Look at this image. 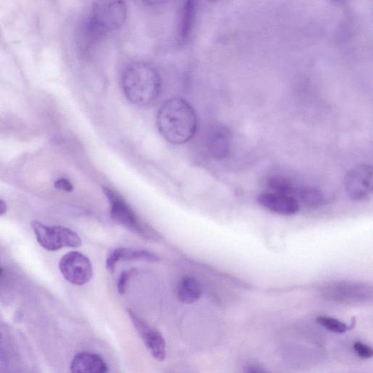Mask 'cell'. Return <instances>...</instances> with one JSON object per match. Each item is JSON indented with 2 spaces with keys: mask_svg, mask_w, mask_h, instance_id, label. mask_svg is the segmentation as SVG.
<instances>
[{
  "mask_svg": "<svg viewBox=\"0 0 373 373\" xmlns=\"http://www.w3.org/2000/svg\"><path fill=\"white\" fill-rule=\"evenodd\" d=\"M156 124L164 138L177 145L190 141L198 125L193 106L181 98H172L163 104L157 112Z\"/></svg>",
  "mask_w": 373,
  "mask_h": 373,
  "instance_id": "1",
  "label": "cell"
},
{
  "mask_svg": "<svg viewBox=\"0 0 373 373\" xmlns=\"http://www.w3.org/2000/svg\"><path fill=\"white\" fill-rule=\"evenodd\" d=\"M122 83L126 98L140 106L152 104L162 90L161 77L152 65L145 62L128 65L122 75Z\"/></svg>",
  "mask_w": 373,
  "mask_h": 373,
  "instance_id": "2",
  "label": "cell"
},
{
  "mask_svg": "<svg viewBox=\"0 0 373 373\" xmlns=\"http://www.w3.org/2000/svg\"><path fill=\"white\" fill-rule=\"evenodd\" d=\"M126 17L124 0H96L92 8L90 26L95 34L112 32L122 28Z\"/></svg>",
  "mask_w": 373,
  "mask_h": 373,
  "instance_id": "3",
  "label": "cell"
},
{
  "mask_svg": "<svg viewBox=\"0 0 373 373\" xmlns=\"http://www.w3.org/2000/svg\"><path fill=\"white\" fill-rule=\"evenodd\" d=\"M326 300L341 304L361 305L372 300V287L358 281H337L327 283L321 289Z\"/></svg>",
  "mask_w": 373,
  "mask_h": 373,
  "instance_id": "4",
  "label": "cell"
},
{
  "mask_svg": "<svg viewBox=\"0 0 373 373\" xmlns=\"http://www.w3.org/2000/svg\"><path fill=\"white\" fill-rule=\"evenodd\" d=\"M37 242L48 251H57L64 247L77 248L82 240L77 233L61 226H46L39 222L32 223Z\"/></svg>",
  "mask_w": 373,
  "mask_h": 373,
  "instance_id": "5",
  "label": "cell"
},
{
  "mask_svg": "<svg viewBox=\"0 0 373 373\" xmlns=\"http://www.w3.org/2000/svg\"><path fill=\"white\" fill-rule=\"evenodd\" d=\"M111 204V215L113 220L124 228L146 238H156L157 234L149 229L137 218L135 212L124 200L109 189H104Z\"/></svg>",
  "mask_w": 373,
  "mask_h": 373,
  "instance_id": "6",
  "label": "cell"
},
{
  "mask_svg": "<svg viewBox=\"0 0 373 373\" xmlns=\"http://www.w3.org/2000/svg\"><path fill=\"white\" fill-rule=\"evenodd\" d=\"M59 269L69 283L78 286L88 283L93 276L90 260L78 251L66 253L60 260Z\"/></svg>",
  "mask_w": 373,
  "mask_h": 373,
  "instance_id": "7",
  "label": "cell"
},
{
  "mask_svg": "<svg viewBox=\"0 0 373 373\" xmlns=\"http://www.w3.org/2000/svg\"><path fill=\"white\" fill-rule=\"evenodd\" d=\"M346 193L353 201L367 200L372 192V168L369 164H361L352 169L346 176Z\"/></svg>",
  "mask_w": 373,
  "mask_h": 373,
  "instance_id": "8",
  "label": "cell"
},
{
  "mask_svg": "<svg viewBox=\"0 0 373 373\" xmlns=\"http://www.w3.org/2000/svg\"><path fill=\"white\" fill-rule=\"evenodd\" d=\"M131 322L134 324L138 334L146 347L158 362H163L166 356V342L161 332L146 323L136 313L128 310Z\"/></svg>",
  "mask_w": 373,
  "mask_h": 373,
  "instance_id": "9",
  "label": "cell"
},
{
  "mask_svg": "<svg viewBox=\"0 0 373 373\" xmlns=\"http://www.w3.org/2000/svg\"><path fill=\"white\" fill-rule=\"evenodd\" d=\"M258 202L265 209L285 216H295L300 211L298 200L288 195L262 193L258 195Z\"/></svg>",
  "mask_w": 373,
  "mask_h": 373,
  "instance_id": "10",
  "label": "cell"
},
{
  "mask_svg": "<svg viewBox=\"0 0 373 373\" xmlns=\"http://www.w3.org/2000/svg\"><path fill=\"white\" fill-rule=\"evenodd\" d=\"M231 133L229 128L222 124H213L207 135V149L209 153L217 159L227 157L231 151Z\"/></svg>",
  "mask_w": 373,
  "mask_h": 373,
  "instance_id": "11",
  "label": "cell"
},
{
  "mask_svg": "<svg viewBox=\"0 0 373 373\" xmlns=\"http://www.w3.org/2000/svg\"><path fill=\"white\" fill-rule=\"evenodd\" d=\"M71 372L74 373H106L109 367L99 355L88 352L77 354L71 363Z\"/></svg>",
  "mask_w": 373,
  "mask_h": 373,
  "instance_id": "12",
  "label": "cell"
},
{
  "mask_svg": "<svg viewBox=\"0 0 373 373\" xmlns=\"http://www.w3.org/2000/svg\"><path fill=\"white\" fill-rule=\"evenodd\" d=\"M146 260L157 262L159 258L153 253L146 250L131 249L128 248H118L113 250L106 261V267L113 273L118 262L122 260Z\"/></svg>",
  "mask_w": 373,
  "mask_h": 373,
  "instance_id": "13",
  "label": "cell"
},
{
  "mask_svg": "<svg viewBox=\"0 0 373 373\" xmlns=\"http://www.w3.org/2000/svg\"><path fill=\"white\" fill-rule=\"evenodd\" d=\"M202 287L197 279L193 276L183 277L178 286V297L185 304H193L201 298Z\"/></svg>",
  "mask_w": 373,
  "mask_h": 373,
  "instance_id": "14",
  "label": "cell"
},
{
  "mask_svg": "<svg viewBox=\"0 0 373 373\" xmlns=\"http://www.w3.org/2000/svg\"><path fill=\"white\" fill-rule=\"evenodd\" d=\"M196 6V0H185L179 26V34L182 39L188 37L191 33L195 20Z\"/></svg>",
  "mask_w": 373,
  "mask_h": 373,
  "instance_id": "15",
  "label": "cell"
},
{
  "mask_svg": "<svg viewBox=\"0 0 373 373\" xmlns=\"http://www.w3.org/2000/svg\"><path fill=\"white\" fill-rule=\"evenodd\" d=\"M295 198L305 205L312 207H316L323 204L324 202V195L321 191L312 188V186H303L297 189Z\"/></svg>",
  "mask_w": 373,
  "mask_h": 373,
  "instance_id": "16",
  "label": "cell"
},
{
  "mask_svg": "<svg viewBox=\"0 0 373 373\" xmlns=\"http://www.w3.org/2000/svg\"><path fill=\"white\" fill-rule=\"evenodd\" d=\"M267 184L271 192L279 194L293 196L297 190L289 180L278 175L270 177L268 179Z\"/></svg>",
  "mask_w": 373,
  "mask_h": 373,
  "instance_id": "17",
  "label": "cell"
},
{
  "mask_svg": "<svg viewBox=\"0 0 373 373\" xmlns=\"http://www.w3.org/2000/svg\"><path fill=\"white\" fill-rule=\"evenodd\" d=\"M316 322L323 326L326 329L335 333L343 334L349 329L347 325L338 321V319L327 316H318L316 318Z\"/></svg>",
  "mask_w": 373,
  "mask_h": 373,
  "instance_id": "18",
  "label": "cell"
},
{
  "mask_svg": "<svg viewBox=\"0 0 373 373\" xmlns=\"http://www.w3.org/2000/svg\"><path fill=\"white\" fill-rule=\"evenodd\" d=\"M353 349L358 357L367 359L373 356V350L371 346L361 342L356 341L353 345Z\"/></svg>",
  "mask_w": 373,
  "mask_h": 373,
  "instance_id": "19",
  "label": "cell"
},
{
  "mask_svg": "<svg viewBox=\"0 0 373 373\" xmlns=\"http://www.w3.org/2000/svg\"><path fill=\"white\" fill-rule=\"evenodd\" d=\"M133 271L134 270L130 271H124L119 274L117 284V291L119 294L123 295L126 292Z\"/></svg>",
  "mask_w": 373,
  "mask_h": 373,
  "instance_id": "20",
  "label": "cell"
},
{
  "mask_svg": "<svg viewBox=\"0 0 373 373\" xmlns=\"http://www.w3.org/2000/svg\"><path fill=\"white\" fill-rule=\"evenodd\" d=\"M55 186L57 189L66 192H72L74 189L71 182L66 179L59 180L56 182Z\"/></svg>",
  "mask_w": 373,
  "mask_h": 373,
  "instance_id": "21",
  "label": "cell"
},
{
  "mask_svg": "<svg viewBox=\"0 0 373 373\" xmlns=\"http://www.w3.org/2000/svg\"><path fill=\"white\" fill-rule=\"evenodd\" d=\"M139 1L146 6H158L166 3L169 0H139Z\"/></svg>",
  "mask_w": 373,
  "mask_h": 373,
  "instance_id": "22",
  "label": "cell"
},
{
  "mask_svg": "<svg viewBox=\"0 0 373 373\" xmlns=\"http://www.w3.org/2000/svg\"><path fill=\"white\" fill-rule=\"evenodd\" d=\"M247 372H263L265 370L258 365H249L247 367Z\"/></svg>",
  "mask_w": 373,
  "mask_h": 373,
  "instance_id": "23",
  "label": "cell"
},
{
  "mask_svg": "<svg viewBox=\"0 0 373 373\" xmlns=\"http://www.w3.org/2000/svg\"><path fill=\"white\" fill-rule=\"evenodd\" d=\"M7 204L3 200H0V216H3L7 212Z\"/></svg>",
  "mask_w": 373,
  "mask_h": 373,
  "instance_id": "24",
  "label": "cell"
}]
</instances>
